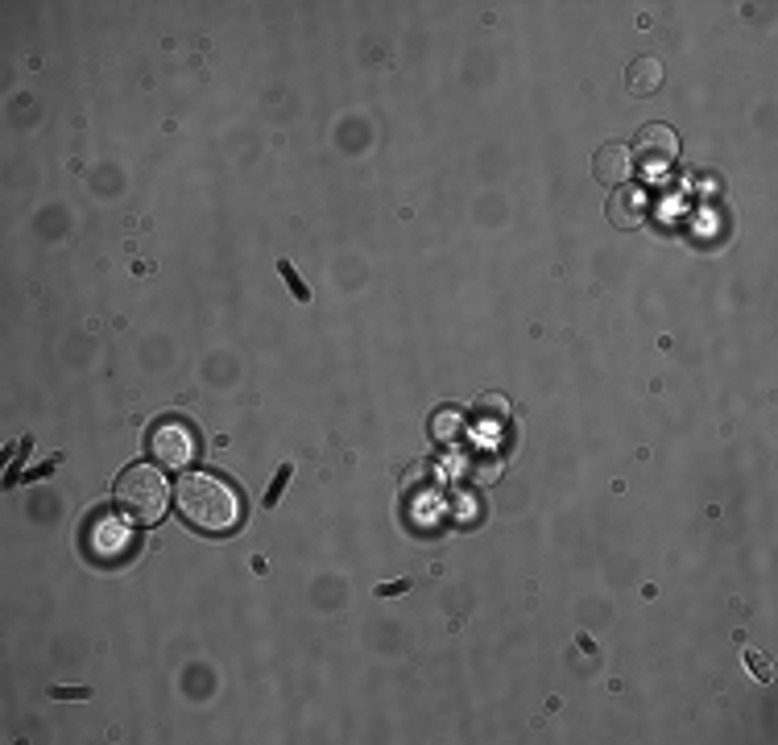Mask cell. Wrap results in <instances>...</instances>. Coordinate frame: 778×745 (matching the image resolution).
Returning a JSON list of instances; mask_svg holds the SVG:
<instances>
[{
    "instance_id": "52a82bcc",
    "label": "cell",
    "mask_w": 778,
    "mask_h": 745,
    "mask_svg": "<svg viewBox=\"0 0 778 745\" xmlns=\"http://www.w3.org/2000/svg\"><path fill=\"white\" fill-rule=\"evenodd\" d=\"M278 274L286 278V286L294 290V298H298V303H311V290L303 286V278H298V270H294L290 261H278Z\"/></svg>"
},
{
    "instance_id": "8992f818",
    "label": "cell",
    "mask_w": 778,
    "mask_h": 745,
    "mask_svg": "<svg viewBox=\"0 0 778 745\" xmlns=\"http://www.w3.org/2000/svg\"><path fill=\"white\" fill-rule=\"evenodd\" d=\"M625 170H630V154H625L621 145H605L601 154H596V178H601V183H617V178H625Z\"/></svg>"
},
{
    "instance_id": "277c9868",
    "label": "cell",
    "mask_w": 778,
    "mask_h": 745,
    "mask_svg": "<svg viewBox=\"0 0 778 745\" xmlns=\"http://www.w3.org/2000/svg\"><path fill=\"white\" fill-rule=\"evenodd\" d=\"M83 534H87V551H92L96 559H104V563L121 559L129 551V539H133V534H129V518H121V514H96V518H87Z\"/></svg>"
},
{
    "instance_id": "6da1fadb",
    "label": "cell",
    "mask_w": 778,
    "mask_h": 745,
    "mask_svg": "<svg viewBox=\"0 0 778 745\" xmlns=\"http://www.w3.org/2000/svg\"><path fill=\"white\" fill-rule=\"evenodd\" d=\"M174 505L183 522L203 534H228L245 518L241 489L220 472H183L174 485Z\"/></svg>"
},
{
    "instance_id": "5b68a950",
    "label": "cell",
    "mask_w": 778,
    "mask_h": 745,
    "mask_svg": "<svg viewBox=\"0 0 778 745\" xmlns=\"http://www.w3.org/2000/svg\"><path fill=\"white\" fill-rule=\"evenodd\" d=\"M675 149H679V141H675V133L663 129V125L642 129V137H638V158H642L646 174H663V170L675 162Z\"/></svg>"
},
{
    "instance_id": "9c48e42d",
    "label": "cell",
    "mask_w": 778,
    "mask_h": 745,
    "mask_svg": "<svg viewBox=\"0 0 778 745\" xmlns=\"http://www.w3.org/2000/svg\"><path fill=\"white\" fill-rule=\"evenodd\" d=\"M50 696L54 700H87L92 692H87V688H50Z\"/></svg>"
},
{
    "instance_id": "ba28073f",
    "label": "cell",
    "mask_w": 778,
    "mask_h": 745,
    "mask_svg": "<svg viewBox=\"0 0 778 745\" xmlns=\"http://www.w3.org/2000/svg\"><path fill=\"white\" fill-rule=\"evenodd\" d=\"M286 481H290V464H282V468H278V476H274V485L265 489V505H278V497H282Z\"/></svg>"
},
{
    "instance_id": "7a4b0ae2",
    "label": "cell",
    "mask_w": 778,
    "mask_h": 745,
    "mask_svg": "<svg viewBox=\"0 0 778 745\" xmlns=\"http://www.w3.org/2000/svg\"><path fill=\"white\" fill-rule=\"evenodd\" d=\"M116 505H121V514L137 526H154L162 522L166 505H170V481L149 468V464H133L121 472V481H116Z\"/></svg>"
},
{
    "instance_id": "30bf717a",
    "label": "cell",
    "mask_w": 778,
    "mask_h": 745,
    "mask_svg": "<svg viewBox=\"0 0 778 745\" xmlns=\"http://www.w3.org/2000/svg\"><path fill=\"white\" fill-rule=\"evenodd\" d=\"M389 592H394V596H398V592H406V584L398 580V584H381V588H377V596H389Z\"/></svg>"
},
{
    "instance_id": "3957f363",
    "label": "cell",
    "mask_w": 778,
    "mask_h": 745,
    "mask_svg": "<svg viewBox=\"0 0 778 745\" xmlns=\"http://www.w3.org/2000/svg\"><path fill=\"white\" fill-rule=\"evenodd\" d=\"M149 452H154L158 468H170V472L191 468V460H195V435H191L187 423H178V419L158 423L154 435H149Z\"/></svg>"
}]
</instances>
